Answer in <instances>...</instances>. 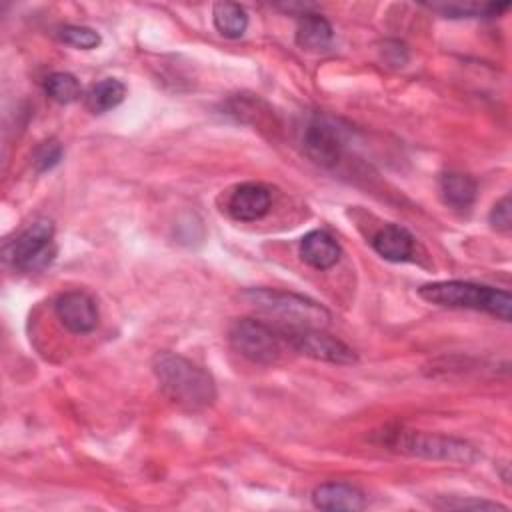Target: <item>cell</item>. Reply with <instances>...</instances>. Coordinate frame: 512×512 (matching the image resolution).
I'll return each instance as SVG.
<instances>
[{"label": "cell", "mask_w": 512, "mask_h": 512, "mask_svg": "<svg viewBox=\"0 0 512 512\" xmlns=\"http://www.w3.org/2000/svg\"><path fill=\"white\" fill-rule=\"evenodd\" d=\"M152 370L162 392L188 410L206 408L216 400L214 378L180 354L158 352L152 360Z\"/></svg>", "instance_id": "6da1fadb"}, {"label": "cell", "mask_w": 512, "mask_h": 512, "mask_svg": "<svg viewBox=\"0 0 512 512\" xmlns=\"http://www.w3.org/2000/svg\"><path fill=\"white\" fill-rule=\"evenodd\" d=\"M418 296L426 302L450 308H470L482 310L502 320H510L512 316V298L508 290L464 282V280H444L430 282L418 288Z\"/></svg>", "instance_id": "7a4b0ae2"}, {"label": "cell", "mask_w": 512, "mask_h": 512, "mask_svg": "<svg viewBox=\"0 0 512 512\" xmlns=\"http://www.w3.org/2000/svg\"><path fill=\"white\" fill-rule=\"evenodd\" d=\"M242 296L260 312L278 318V322H282L280 328H324L330 320V314L324 306L294 292L250 288Z\"/></svg>", "instance_id": "3957f363"}, {"label": "cell", "mask_w": 512, "mask_h": 512, "mask_svg": "<svg viewBox=\"0 0 512 512\" xmlns=\"http://www.w3.org/2000/svg\"><path fill=\"white\" fill-rule=\"evenodd\" d=\"M382 444L412 454V456H422L430 460H448V462H458V464H470L476 460V450L456 438H446V436H436V434H422L414 430H394V432H384Z\"/></svg>", "instance_id": "277c9868"}, {"label": "cell", "mask_w": 512, "mask_h": 512, "mask_svg": "<svg viewBox=\"0 0 512 512\" xmlns=\"http://www.w3.org/2000/svg\"><path fill=\"white\" fill-rule=\"evenodd\" d=\"M228 340L232 348L248 358L254 364H274L282 356L284 338L278 328L256 320V318H238L228 328Z\"/></svg>", "instance_id": "5b68a950"}, {"label": "cell", "mask_w": 512, "mask_h": 512, "mask_svg": "<svg viewBox=\"0 0 512 512\" xmlns=\"http://www.w3.org/2000/svg\"><path fill=\"white\" fill-rule=\"evenodd\" d=\"M278 332L288 346L314 360L332 364H354L358 360L350 346L326 334L322 328H278Z\"/></svg>", "instance_id": "8992f818"}, {"label": "cell", "mask_w": 512, "mask_h": 512, "mask_svg": "<svg viewBox=\"0 0 512 512\" xmlns=\"http://www.w3.org/2000/svg\"><path fill=\"white\" fill-rule=\"evenodd\" d=\"M54 236V224L48 218H36L28 224L16 240H12L6 248V260H10L20 270L42 268L50 260V244Z\"/></svg>", "instance_id": "52a82bcc"}, {"label": "cell", "mask_w": 512, "mask_h": 512, "mask_svg": "<svg viewBox=\"0 0 512 512\" xmlns=\"http://www.w3.org/2000/svg\"><path fill=\"white\" fill-rule=\"evenodd\" d=\"M344 140L340 130L322 116L312 118L302 132V150L318 166L332 168L342 156Z\"/></svg>", "instance_id": "ba28073f"}, {"label": "cell", "mask_w": 512, "mask_h": 512, "mask_svg": "<svg viewBox=\"0 0 512 512\" xmlns=\"http://www.w3.org/2000/svg\"><path fill=\"white\" fill-rule=\"evenodd\" d=\"M54 312L60 324L74 334H86L98 326V306L86 292H64L58 296Z\"/></svg>", "instance_id": "9c48e42d"}, {"label": "cell", "mask_w": 512, "mask_h": 512, "mask_svg": "<svg viewBox=\"0 0 512 512\" xmlns=\"http://www.w3.org/2000/svg\"><path fill=\"white\" fill-rule=\"evenodd\" d=\"M272 206V194L264 184L244 182L236 186L226 202V210L234 220L254 222L268 214Z\"/></svg>", "instance_id": "30bf717a"}, {"label": "cell", "mask_w": 512, "mask_h": 512, "mask_svg": "<svg viewBox=\"0 0 512 512\" xmlns=\"http://www.w3.org/2000/svg\"><path fill=\"white\" fill-rule=\"evenodd\" d=\"M312 502L320 510L356 512L366 506L364 494L346 482H326L314 488Z\"/></svg>", "instance_id": "8fae6325"}, {"label": "cell", "mask_w": 512, "mask_h": 512, "mask_svg": "<svg viewBox=\"0 0 512 512\" xmlns=\"http://www.w3.org/2000/svg\"><path fill=\"white\" fill-rule=\"evenodd\" d=\"M300 258L316 270H328L340 260V246L328 232L312 230L300 240Z\"/></svg>", "instance_id": "7c38bea8"}, {"label": "cell", "mask_w": 512, "mask_h": 512, "mask_svg": "<svg viewBox=\"0 0 512 512\" xmlns=\"http://www.w3.org/2000/svg\"><path fill=\"white\" fill-rule=\"evenodd\" d=\"M372 248L390 262H404L414 252V238L404 226L386 224L372 236Z\"/></svg>", "instance_id": "4fadbf2b"}, {"label": "cell", "mask_w": 512, "mask_h": 512, "mask_svg": "<svg viewBox=\"0 0 512 512\" xmlns=\"http://www.w3.org/2000/svg\"><path fill=\"white\" fill-rule=\"evenodd\" d=\"M438 190H440V198L444 204L464 210V208H470L472 202L476 200L478 186H476V180L468 174L446 172L440 176Z\"/></svg>", "instance_id": "5bb4252c"}, {"label": "cell", "mask_w": 512, "mask_h": 512, "mask_svg": "<svg viewBox=\"0 0 512 512\" xmlns=\"http://www.w3.org/2000/svg\"><path fill=\"white\" fill-rule=\"evenodd\" d=\"M332 26L320 14H302L296 26V44L304 50H326L332 42Z\"/></svg>", "instance_id": "9a60e30c"}, {"label": "cell", "mask_w": 512, "mask_h": 512, "mask_svg": "<svg viewBox=\"0 0 512 512\" xmlns=\"http://www.w3.org/2000/svg\"><path fill=\"white\" fill-rule=\"evenodd\" d=\"M212 20L224 38H240L248 26L246 10L236 2H216L212 8Z\"/></svg>", "instance_id": "2e32d148"}, {"label": "cell", "mask_w": 512, "mask_h": 512, "mask_svg": "<svg viewBox=\"0 0 512 512\" xmlns=\"http://www.w3.org/2000/svg\"><path fill=\"white\" fill-rule=\"evenodd\" d=\"M126 96V86L116 78H104L96 82L86 94V106L94 114H104L116 108Z\"/></svg>", "instance_id": "e0dca14e"}, {"label": "cell", "mask_w": 512, "mask_h": 512, "mask_svg": "<svg viewBox=\"0 0 512 512\" xmlns=\"http://www.w3.org/2000/svg\"><path fill=\"white\" fill-rule=\"evenodd\" d=\"M44 92L58 104H70L80 98V84L68 72H54L46 76Z\"/></svg>", "instance_id": "ac0fdd59"}, {"label": "cell", "mask_w": 512, "mask_h": 512, "mask_svg": "<svg viewBox=\"0 0 512 512\" xmlns=\"http://www.w3.org/2000/svg\"><path fill=\"white\" fill-rule=\"evenodd\" d=\"M58 36L64 44L80 48V50H92V48L100 46V42H102V38L96 30H92L88 26H74V24L62 26Z\"/></svg>", "instance_id": "d6986e66"}, {"label": "cell", "mask_w": 512, "mask_h": 512, "mask_svg": "<svg viewBox=\"0 0 512 512\" xmlns=\"http://www.w3.org/2000/svg\"><path fill=\"white\" fill-rule=\"evenodd\" d=\"M60 158H62V146L56 140H46L36 146L32 154V164L38 172H46V170H52L60 162Z\"/></svg>", "instance_id": "ffe728a7"}, {"label": "cell", "mask_w": 512, "mask_h": 512, "mask_svg": "<svg viewBox=\"0 0 512 512\" xmlns=\"http://www.w3.org/2000/svg\"><path fill=\"white\" fill-rule=\"evenodd\" d=\"M492 228H496L498 232H510L512 226V208H510V196H504L502 200H498L488 216Z\"/></svg>", "instance_id": "44dd1931"}, {"label": "cell", "mask_w": 512, "mask_h": 512, "mask_svg": "<svg viewBox=\"0 0 512 512\" xmlns=\"http://www.w3.org/2000/svg\"><path fill=\"white\" fill-rule=\"evenodd\" d=\"M438 506H442V508H458V510H504V512L508 510L502 504L488 502V500H476V498H464V500H450V498H446Z\"/></svg>", "instance_id": "7402d4cb"}]
</instances>
